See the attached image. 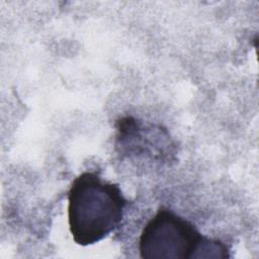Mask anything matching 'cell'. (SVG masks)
<instances>
[{
    "instance_id": "7a4b0ae2",
    "label": "cell",
    "mask_w": 259,
    "mask_h": 259,
    "mask_svg": "<svg viewBox=\"0 0 259 259\" xmlns=\"http://www.w3.org/2000/svg\"><path fill=\"white\" fill-rule=\"evenodd\" d=\"M139 252L144 259L230 257V248L225 242L202 235L193 223L164 206L143 228Z\"/></svg>"
},
{
    "instance_id": "6da1fadb",
    "label": "cell",
    "mask_w": 259,
    "mask_h": 259,
    "mask_svg": "<svg viewBox=\"0 0 259 259\" xmlns=\"http://www.w3.org/2000/svg\"><path fill=\"white\" fill-rule=\"evenodd\" d=\"M128 200L116 183L104 180L97 171H84L68 191V224L76 244L93 245L115 231Z\"/></svg>"
}]
</instances>
